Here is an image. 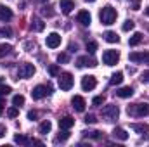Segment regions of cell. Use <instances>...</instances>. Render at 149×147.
<instances>
[{"label":"cell","mask_w":149,"mask_h":147,"mask_svg":"<svg viewBox=\"0 0 149 147\" xmlns=\"http://www.w3.org/2000/svg\"><path fill=\"white\" fill-rule=\"evenodd\" d=\"M116 16H118V12H116V9H113L111 5L102 7L101 12H99V19H101V23L106 24V26H111L113 23L116 21Z\"/></svg>","instance_id":"cell-1"},{"label":"cell","mask_w":149,"mask_h":147,"mask_svg":"<svg viewBox=\"0 0 149 147\" xmlns=\"http://www.w3.org/2000/svg\"><path fill=\"white\" fill-rule=\"evenodd\" d=\"M127 111H128L130 116L142 118V116H148L149 114V104H134V106H128Z\"/></svg>","instance_id":"cell-2"},{"label":"cell","mask_w":149,"mask_h":147,"mask_svg":"<svg viewBox=\"0 0 149 147\" xmlns=\"http://www.w3.org/2000/svg\"><path fill=\"white\" fill-rule=\"evenodd\" d=\"M118 61H120V52L118 50H106L102 54V62L106 66H114Z\"/></svg>","instance_id":"cell-3"},{"label":"cell","mask_w":149,"mask_h":147,"mask_svg":"<svg viewBox=\"0 0 149 147\" xmlns=\"http://www.w3.org/2000/svg\"><path fill=\"white\" fill-rule=\"evenodd\" d=\"M118 114H120V109H118L116 104H109V106L102 107V116H104L108 121H114V119H118Z\"/></svg>","instance_id":"cell-4"},{"label":"cell","mask_w":149,"mask_h":147,"mask_svg":"<svg viewBox=\"0 0 149 147\" xmlns=\"http://www.w3.org/2000/svg\"><path fill=\"white\" fill-rule=\"evenodd\" d=\"M71 87H73V76L70 73L59 74V88L68 92V90H71Z\"/></svg>","instance_id":"cell-5"},{"label":"cell","mask_w":149,"mask_h":147,"mask_svg":"<svg viewBox=\"0 0 149 147\" xmlns=\"http://www.w3.org/2000/svg\"><path fill=\"white\" fill-rule=\"evenodd\" d=\"M33 74H35V66L30 64V62L21 64L19 69H17V78H31Z\"/></svg>","instance_id":"cell-6"},{"label":"cell","mask_w":149,"mask_h":147,"mask_svg":"<svg viewBox=\"0 0 149 147\" xmlns=\"http://www.w3.org/2000/svg\"><path fill=\"white\" fill-rule=\"evenodd\" d=\"M50 90H52V88H50L49 85H47V87H45V85H38V87H35V88H33L31 97H33L35 101H38V99H43L45 95H49V94H50Z\"/></svg>","instance_id":"cell-7"},{"label":"cell","mask_w":149,"mask_h":147,"mask_svg":"<svg viewBox=\"0 0 149 147\" xmlns=\"http://www.w3.org/2000/svg\"><path fill=\"white\" fill-rule=\"evenodd\" d=\"M95 87H97L95 76H83V78H81V88H83L85 92H90V90H94Z\"/></svg>","instance_id":"cell-8"},{"label":"cell","mask_w":149,"mask_h":147,"mask_svg":"<svg viewBox=\"0 0 149 147\" xmlns=\"http://www.w3.org/2000/svg\"><path fill=\"white\" fill-rule=\"evenodd\" d=\"M45 43H47V47L49 49H57L59 45H61V35L59 33H50V35H47L45 38Z\"/></svg>","instance_id":"cell-9"},{"label":"cell","mask_w":149,"mask_h":147,"mask_svg":"<svg viewBox=\"0 0 149 147\" xmlns=\"http://www.w3.org/2000/svg\"><path fill=\"white\" fill-rule=\"evenodd\" d=\"M132 62H146L149 64V52H132L130 54V57H128Z\"/></svg>","instance_id":"cell-10"},{"label":"cell","mask_w":149,"mask_h":147,"mask_svg":"<svg viewBox=\"0 0 149 147\" xmlns=\"http://www.w3.org/2000/svg\"><path fill=\"white\" fill-rule=\"evenodd\" d=\"M71 104H73V107L78 112H83L85 111V106H87V102H85V99L81 95H74L73 99H71Z\"/></svg>","instance_id":"cell-11"},{"label":"cell","mask_w":149,"mask_h":147,"mask_svg":"<svg viewBox=\"0 0 149 147\" xmlns=\"http://www.w3.org/2000/svg\"><path fill=\"white\" fill-rule=\"evenodd\" d=\"M76 21H78L81 26H88V24H90V21H92L90 12H88V10H80V12H78V16H76Z\"/></svg>","instance_id":"cell-12"},{"label":"cell","mask_w":149,"mask_h":147,"mask_svg":"<svg viewBox=\"0 0 149 147\" xmlns=\"http://www.w3.org/2000/svg\"><path fill=\"white\" fill-rule=\"evenodd\" d=\"M76 66H78V68H85V66L94 68V66H95V61H94L92 57H88V55H83V57H78V59H76Z\"/></svg>","instance_id":"cell-13"},{"label":"cell","mask_w":149,"mask_h":147,"mask_svg":"<svg viewBox=\"0 0 149 147\" xmlns=\"http://www.w3.org/2000/svg\"><path fill=\"white\" fill-rule=\"evenodd\" d=\"M59 7H61L63 14H70L74 9V2L73 0H61V2H59Z\"/></svg>","instance_id":"cell-14"},{"label":"cell","mask_w":149,"mask_h":147,"mask_svg":"<svg viewBox=\"0 0 149 147\" xmlns=\"http://www.w3.org/2000/svg\"><path fill=\"white\" fill-rule=\"evenodd\" d=\"M12 19V10L7 5H0V21H10Z\"/></svg>","instance_id":"cell-15"},{"label":"cell","mask_w":149,"mask_h":147,"mask_svg":"<svg viewBox=\"0 0 149 147\" xmlns=\"http://www.w3.org/2000/svg\"><path fill=\"white\" fill-rule=\"evenodd\" d=\"M73 125H74V119L71 118V116H64V118L59 119V126H61L63 130H70Z\"/></svg>","instance_id":"cell-16"},{"label":"cell","mask_w":149,"mask_h":147,"mask_svg":"<svg viewBox=\"0 0 149 147\" xmlns=\"http://www.w3.org/2000/svg\"><path fill=\"white\" fill-rule=\"evenodd\" d=\"M116 95H118V97H121V99L132 97V95H134V88H132V87H123V88L116 90Z\"/></svg>","instance_id":"cell-17"},{"label":"cell","mask_w":149,"mask_h":147,"mask_svg":"<svg viewBox=\"0 0 149 147\" xmlns=\"http://www.w3.org/2000/svg\"><path fill=\"white\" fill-rule=\"evenodd\" d=\"M134 132H137V133H146L149 132V126L146 123H132V126H130Z\"/></svg>","instance_id":"cell-18"},{"label":"cell","mask_w":149,"mask_h":147,"mask_svg":"<svg viewBox=\"0 0 149 147\" xmlns=\"http://www.w3.org/2000/svg\"><path fill=\"white\" fill-rule=\"evenodd\" d=\"M113 137L118 139V140H127V139H128V133H127L123 128H114V130H113Z\"/></svg>","instance_id":"cell-19"},{"label":"cell","mask_w":149,"mask_h":147,"mask_svg":"<svg viewBox=\"0 0 149 147\" xmlns=\"http://www.w3.org/2000/svg\"><path fill=\"white\" fill-rule=\"evenodd\" d=\"M43 28H45V23H43L42 19H38V17H33V19H31V30H35V31H43Z\"/></svg>","instance_id":"cell-20"},{"label":"cell","mask_w":149,"mask_h":147,"mask_svg":"<svg viewBox=\"0 0 149 147\" xmlns=\"http://www.w3.org/2000/svg\"><path fill=\"white\" fill-rule=\"evenodd\" d=\"M50 128H52V123H50L49 119H45V121H42V123H40V128H38V132H40L42 135H47V133L50 132Z\"/></svg>","instance_id":"cell-21"},{"label":"cell","mask_w":149,"mask_h":147,"mask_svg":"<svg viewBox=\"0 0 149 147\" xmlns=\"http://www.w3.org/2000/svg\"><path fill=\"white\" fill-rule=\"evenodd\" d=\"M104 40L109 42V43H118V42H120V37H118L114 31H106V33H104Z\"/></svg>","instance_id":"cell-22"},{"label":"cell","mask_w":149,"mask_h":147,"mask_svg":"<svg viewBox=\"0 0 149 147\" xmlns=\"http://www.w3.org/2000/svg\"><path fill=\"white\" fill-rule=\"evenodd\" d=\"M142 42V33H134L132 37H130V40H128V45L130 47H135V45H139Z\"/></svg>","instance_id":"cell-23"},{"label":"cell","mask_w":149,"mask_h":147,"mask_svg":"<svg viewBox=\"0 0 149 147\" xmlns=\"http://www.w3.org/2000/svg\"><path fill=\"white\" fill-rule=\"evenodd\" d=\"M12 52V45H9V43H0V57H3V55H7V54H10Z\"/></svg>","instance_id":"cell-24"},{"label":"cell","mask_w":149,"mask_h":147,"mask_svg":"<svg viewBox=\"0 0 149 147\" xmlns=\"http://www.w3.org/2000/svg\"><path fill=\"white\" fill-rule=\"evenodd\" d=\"M121 81H123V73L118 71V73H114L111 76V81H109V83H111V85H120Z\"/></svg>","instance_id":"cell-25"},{"label":"cell","mask_w":149,"mask_h":147,"mask_svg":"<svg viewBox=\"0 0 149 147\" xmlns=\"http://www.w3.org/2000/svg\"><path fill=\"white\" fill-rule=\"evenodd\" d=\"M14 142H16V144H31L33 140H30L28 137H24V135H19V133H17V135L14 137Z\"/></svg>","instance_id":"cell-26"},{"label":"cell","mask_w":149,"mask_h":147,"mask_svg":"<svg viewBox=\"0 0 149 147\" xmlns=\"http://www.w3.org/2000/svg\"><path fill=\"white\" fill-rule=\"evenodd\" d=\"M83 137H87V139H101V132H97V130L83 132Z\"/></svg>","instance_id":"cell-27"},{"label":"cell","mask_w":149,"mask_h":147,"mask_svg":"<svg viewBox=\"0 0 149 147\" xmlns=\"http://www.w3.org/2000/svg\"><path fill=\"white\" fill-rule=\"evenodd\" d=\"M134 26H135V23H134L132 19H127V21L123 23L121 30H123V31H130V30H134Z\"/></svg>","instance_id":"cell-28"},{"label":"cell","mask_w":149,"mask_h":147,"mask_svg":"<svg viewBox=\"0 0 149 147\" xmlns=\"http://www.w3.org/2000/svg\"><path fill=\"white\" fill-rule=\"evenodd\" d=\"M12 104H14V106H17V107H19V106H23V104H24V97H23V95H14Z\"/></svg>","instance_id":"cell-29"},{"label":"cell","mask_w":149,"mask_h":147,"mask_svg":"<svg viewBox=\"0 0 149 147\" xmlns=\"http://www.w3.org/2000/svg\"><path fill=\"white\" fill-rule=\"evenodd\" d=\"M12 90H10V87L9 85H0V97H3V95H9Z\"/></svg>","instance_id":"cell-30"},{"label":"cell","mask_w":149,"mask_h":147,"mask_svg":"<svg viewBox=\"0 0 149 147\" xmlns=\"http://www.w3.org/2000/svg\"><path fill=\"white\" fill-rule=\"evenodd\" d=\"M87 50H88V54H94L97 50V42H88L87 43Z\"/></svg>","instance_id":"cell-31"},{"label":"cell","mask_w":149,"mask_h":147,"mask_svg":"<svg viewBox=\"0 0 149 147\" xmlns=\"http://www.w3.org/2000/svg\"><path fill=\"white\" fill-rule=\"evenodd\" d=\"M104 101H106V97H104V95H97V97H94L92 104H94V106H101V104H104Z\"/></svg>","instance_id":"cell-32"},{"label":"cell","mask_w":149,"mask_h":147,"mask_svg":"<svg viewBox=\"0 0 149 147\" xmlns=\"http://www.w3.org/2000/svg\"><path fill=\"white\" fill-rule=\"evenodd\" d=\"M17 114H19L17 106H14V107H10V109L7 111V116H9V118H17Z\"/></svg>","instance_id":"cell-33"},{"label":"cell","mask_w":149,"mask_h":147,"mask_svg":"<svg viewBox=\"0 0 149 147\" xmlns=\"http://www.w3.org/2000/svg\"><path fill=\"white\" fill-rule=\"evenodd\" d=\"M70 139V133H68V130H64L63 133H59L57 135V140H61V142H64V140H68Z\"/></svg>","instance_id":"cell-34"},{"label":"cell","mask_w":149,"mask_h":147,"mask_svg":"<svg viewBox=\"0 0 149 147\" xmlns=\"http://www.w3.org/2000/svg\"><path fill=\"white\" fill-rule=\"evenodd\" d=\"M49 73H50V76H57V74H59V68H57L56 64H52V66L49 68Z\"/></svg>","instance_id":"cell-35"},{"label":"cell","mask_w":149,"mask_h":147,"mask_svg":"<svg viewBox=\"0 0 149 147\" xmlns=\"http://www.w3.org/2000/svg\"><path fill=\"white\" fill-rule=\"evenodd\" d=\"M95 121H97V119H95L94 114H87V116H85V123H87V125H92V123H95Z\"/></svg>","instance_id":"cell-36"},{"label":"cell","mask_w":149,"mask_h":147,"mask_svg":"<svg viewBox=\"0 0 149 147\" xmlns=\"http://www.w3.org/2000/svg\"><path fill=\"white\" fill-rule=\"evenodd\" d=\"M68 59H70V57H68L66 54H59V55H57V61H59V62H68Z\"/></svg>","instance_id":"cell-37"},{"label":"cell","mask_w":149,"mask_h":147,"mask_svg":"<svg viewBox=\"0 0 149 147\" xmlns=\"http://www.w3.org/2000/svg\"><path fill=\"white\" fill-rule=\"evenodd\" d=\"M37 118H38L37 111H30V112H28V119H37Z\"/></svg>","instance_id":"cell-38"},{"label":"cell","mask_w":149,"mask_h":147,"mask_svg":"<svg viewBox=\"0 0 149 147\" xmlns=\"http://www.w3.org/2000/svg\"><path fill=\"white\" fill-rule=\"evenodd\" d=\"M142 80H144L146 83H149V71H144V73H142Z\"/></svg>","instance_id":"cell-39"},{"label":"cell","mask_w":149,"mask_h":147,"mask_svg":"<svg viewBox=\"0 0 149 147\" xmlns=\"http://www.w3.org/2000/svg\"><path fill=\"white\" fill-rule=\"evenodd\" d=\"M5 132H7V130H5V126H3V125H0V139L5 135Z\"/></svg>","instance_id":"cell-40"},{"label":"cell","mask_w":149,"mask_h":147,"mask_svg":"<svg viewBox=\"0 0 149 147\" xmlns=\"http://www.w3.org/2000/svg\"><path fill=\"white\" fill-rule=\"evenodd\" d=\"M2 112H3V107H2V104H0V116H2Z\"/></svg>","instance_id":"cell-41"},{"label":"cell","mask_w":149,"mask_h":147,"mask_svg":"<svg viewBox=\"0 0 149 147\" xmlns=\"http://www.w3.org/2000/svg\"><path fill=\"white\" fill-rule=\"evenodd\" d=\"M146 14H148V16H149V5H148V9H146Z\"/></svg>","instance_id":"cell-42"},{"label":"cell","mask_w":149,"mask_h":147,"mask_svg":"<svg viewBox=\"0 0 149 147\" xmlns=\"http://www.w3.org/2000/svg\"><path fill=\"white\" fill-rule=\"evenodd\" d=\"M87 2H95V0H87Z\"/></svg>","instance_id":"cell-43"},{"label":"cell","mask_w":149,"mask_h":147,"mask_svg":"<svg viewBox=\"0 0 149 147\" xmlns=\"http://www.w3.org/2000/svg\"><path fill=\"white\" fill-rule=\"evenodd\" d=\"M42 2H47V0H42Z\"/></svg>","instance_id":"cell-44"}]
</instances>
